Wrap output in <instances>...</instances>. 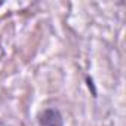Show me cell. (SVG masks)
Masks as SVG:
<instances>
[{"label":"cell","instance_id":"obj_1","mask_svg":"<svg viewBox=\"0 0 126 126\" xmlns=\"http://www.w3.org/2000/svg\"><path fill=\"white\" fill-rule=\"evenodd\" d=\"M37 123L39 126H64V119L58 108L49 107L37 114Z\"/></svg>","mask_w":126,"mask_h":126}]
</instances>
